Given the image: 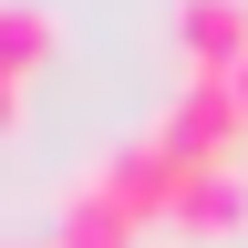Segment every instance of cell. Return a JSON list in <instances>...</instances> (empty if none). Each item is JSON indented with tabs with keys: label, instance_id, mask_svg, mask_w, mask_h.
<instances>
[{
	"label": "cell",
	"instance_id": "cell-3",
	"mask_svg": "<svg viewBox=\"0 0 248 248\" xmlns=\"http://www.w3.org/2000/svg\"><path fill=\"white\" fill-rule=\"evenodd\" d=\"M176 62L228 83L248 62V0H186V11H176Z\"/></svg>",
	"mask_w": 248,
	"mask_h": 248
},
{
	"label": "cell",
	"instance_id": "cell-1",
	"mask_svg": "<svg viewBox=\"0 0 248 248\" xmlns=\"http://www.w3.org/2000/svg\"><path fill=\"white\" fill-rule=\"evenodd\" d=\"M155 135H166L186 166H248V104H238V83H217V73H186L166 93V114H155Z\"/></svg>",
	"mask_w": 248,
	"mask_h": 248
},
{
	"label": "cell",
	"instance_id": "cell-4",
	"mask_svg": "<svg viewBox=\"0 0 248 248\" xmlns=\"http://www.w3.org/2000/svg\"><path fill=\"white\" fill-rule=\"evenodd\" d=\"M176 238H197V248H217V238H238L248 228V166H197L186 176V197H176V217H166Z\"/></svg>",
	"mask_w": 248,
	"mask_h": 248
},
{
	"label": "cell",
	"instance_id": "cell-5",
	"mask_svg": "<svg viewBox=\"0 0 248 248\" xmlns=\"http://www.w3.org/2000/svg\"><path fill=\"white\" fill-rule=\"evenodd\" d=\"M42 52H52V11L42 0H11V11H0V93H31V73H42Z\"/></svg>",
	"mask_w": 248,
	"mask_h": 248
},
{
	"label": "cell",
	"instance_id": "cell-7",
	"mask_svg": "<svg viewBox=\"0 0 248 248\" xmlns=\"http://www.w3.org/2000/svg\"><path fill=\"white\" fill-rule=\"evenodd\" d=\"M21 248H52V238H21Z\"/></svg>",
	"mask_w": 248,
	"mask_h": 248
},
{
	"label": "cell",
	"instance_id": "cell-2",
	"mask_svg": "<svg viewBox=\"0 0 248 248\" xmlns=\"http://www.w3.org/2000/svg\"><path fill=\"white\" fill-rule=\"evenodd\" d=\"M145 238V217L124 207V186L104 166H83L73 186H62V207H52V248H135Z\"/></svg>",
	"mask_w": 248,
	"mask_h": 248
},
{
	"label": "cell",
	"instance_id": "cell-6",
	"mask_svg": "<svg viewBox=\"0 0 248 248\" xmlns=\"http://www.w3.org/2000/svg\"><path fill=\"white\" fill-rule=\"evenodd\" d=\"M228 83H238V104H248V62H238V73H228Z\"/></svg>",
	"mask_w": 248,
	"mask_h": 248
}]
</instances>
